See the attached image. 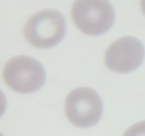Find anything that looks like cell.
<instances>
[{"mask_svg": "<svg viewBox=\"0 0 145 136\" xmlns=\"http://www.w3.org/2000/svg\"><path fill=\"white\" fill-rule=\"evenodd\" d=\"M67 24L61 11L43 9L33 14L24 27L26 40L33 47L45 49L54 47L65 37Z\"/></svg>", "mask_w": 145, "mask_h": 136, "instance_id": "obj_1", "label": "cell"}, {"mask_svg": "<svg viewBox=\"0 0 145 136\" xmlns=\"http://www.w3.org/2000/svg\"><path fill=\"white\" fill-rule=\"evenodd\" d=\"M71 18L76 27L88 36H99L113 27L115 11L108 1H76L71 8Z\"/></svg>", "mask_w": 145, "mask_h": 136, "instance_id": "obj_3", "label": "cell"}, {"mask_svg": "<svg viewBox=\"0 0 145 136\" xmlns=\"http://www.w3.org/2000/svg\"><path fill=\"white\" fill-rule=\"evenodd\" d=\"M7 86L16 92L29 94L40 89L46 80L42 64L29 56H14L8 61L2 71Z\"/></svg>", "mask_w": 145, "mask_h": 136, "instance_id": "obj_2", "label": "cell"}, {"mask_svg": "<svg viewBox=\"0 0 145 136\" xmlns=\"http://www.w3.org/2000/svg\"><path fill=\"white\" fill-rule=\"evenodd\" d=\"M140 9H141L143 14L145 15V0L140 1Z\"/></svg>", "mask_w": 145, "mask_h": 136, "instance_id": "obj_7", "label": "cell"}, {"mask_svg": "<svg viewBox=\"0 0 145 136\" xmlns=\"http://www.w3.org/2000/svg\"><path fill=\"white\" fill-rule=\"evenodd\" d=\"M122 136H145V120L132 125Z\"/></svg>", "mask_w": 145, "mask_h": 136, "instance_id": "obj_6", "label": "cell"}, {"mask_svg": "<svg viewBox=\"0 0 145 136\" xmlns=\"http://www.w3.org/2000/svg\"><path fill=\"white\" fill-rule=\"evenodd\" d=\"M144 55V47L138 39L124 36L109 45L104 54V63L113 72L129 73L140 66Z\"/></svg>", "mask_w": 145, "mask_h": 136, "instance_id": "obj_5", "label": "cell"}, {"mask_svg": "<svg viewBox=\"0 0 145 136\" xmlns=\"http://www.w3.org/2000/svg\"><path fill=\"white\" fill-rule=\"evenodd\" d=\"M64 111L68 121L79 128H88L99 122L103 113L100 95L94 89L79 87L66 97Z\"/></svg>", "mask_w": 145, "mask_h": 136, "instance_id": "obj_4", "label": "cell"}]
</instances>
